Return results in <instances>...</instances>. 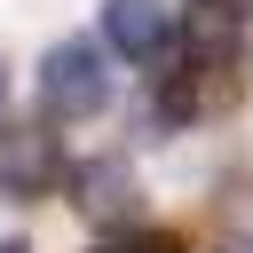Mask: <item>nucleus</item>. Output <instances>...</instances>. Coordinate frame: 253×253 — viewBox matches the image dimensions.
<instances>
[{
  "mask_svg": "<svg viewBox=\"0 0 253 253\" xmlns=\"http://www.w3.org/2000/svg\"><path fill=\"white\" fill-rule=\"evenodd\" d=\"M0 253H24V237H0Z\"/></svg>",
  "mask_w": 253,
  "mask_h": 253,
  "instance_id": "nucleus-6",
  "label": "nucleus"
},
{
  "mask_svg": "<svg viewBox=\"0 0 253 253\" xmlns=\"http://www.w3.org/2000/svg\"><path fill=\"white\" fill-rule=\"evenodd\" d=\"M103 40L126 63H158L174 47V8L166 0H103Z\"/></svg>",
  "mask_w": 253,
  "mask_h": 253,
  "instance_id": "nucleus-2",
  "label": "nucleus"
},
{
  "mask_svg": "<svg viewBox=\"0 0 253 253\" xmlns=\"http://www.w3.org/2000/svg\"><path fill=\"white\" fill-rule=\"evenodd\" d=\"M111 103V71H103V47L95 40H55L47 63H40V119L47 126H79Z\"/></svg>",
  "mask_w": 253,
  "mask_h": 253,
  "instance_id": "nucleus-1",
  "label": "nucleus"
},
{
  "mask_svg": "<svg viewBox=\"0 0 253 253\" xmlns=\"http://www.w3.org/2000/svg\"><path fill=\"white\" fill-rule=\"evenodd\" d=\"M71 206H79L87 221H103V229L134 221V190H126V166H119V158H87V166H71Z\"/></svg>",
  "mask_w": 253,
  "mask_h": 253,
  "instance_id": "nucleus-4",
  "label": "nucleus"
},
{
  "mask_svg": "<svg viewBox=\"0 0 253 253\" xmlns=\"http://www.w3.org/2000/svg\"><path fill=\"white\" fill-rule=\"evenodd\" d=\"M55 174H63L55 134H40V126H8V134H0V190H8V198H40Z\"/></svg>",
  "mask_w": 253,
  "mask_h": 253,
  "instance_id": "nucleus-3",
  "label": "nucleus"
},
{
  "mask_svg": "<svg viewBox=\"0 0 253 253\" xmlns=\"http://www.w3.org/2000/svg\"><path fill=\"white\" fill-rule=\"evenodd\" d=\"M0 95H8V71H0Z\"/></svg>",
  "mask_w": 253,
  "mask_h": 253,
  "instance_id": "nucleus-8",
  "label": "nucleus"
},
{
  "mask_svg": "<svg viewBox=\"0 0 253 253\" xmlns=\"http://www.w3.org/2000/svg\"><path fill=\"white\" fill-rule=\"evenodd\" d=\"M229 253H253V237H229Z\"/></svg>",
  "mask_w": 253,
  "mask_h": 253,
  "instance_id": "nucleus-7",
  "label": "nucleus"
},
{
  "mask_svg": "<svg viewBox=\"0 0 253 253\" xmlns=\"http://www.w3.org/2000/svg\"><path fill=\"white\" fill-rule=\"evenodd\" d=\"M119 253H182V245H174V237H166V229H134V237H126V245H119Z\"/></svg>",
  "mask_w": 253,
  "mask_h": 253,
  "instance_id": "nucleus-5",
  "label": "nucleus"
}]
</instances>
